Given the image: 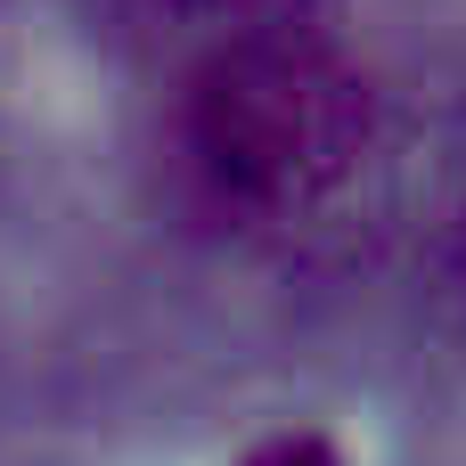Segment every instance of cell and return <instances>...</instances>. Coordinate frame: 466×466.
I'll return each mask as SVG.
<instances>
[{
    "label": "cell",
    "mask_w": 466,
    "mask_h": 466,
    "mask_svg": "<svg viewBox=\"0 0 466 466\" xmlns=\"http://www.w3.org/2000/svg\"><path fill=\"white\" fill-rule=\"evenodd\" d=\"M123 33H147V41H188V49H213V41H238V33H270V25H311V0H98Z\"/></svg>",
    "instance_id": "2"
},
{
    "label": "cell",
    "mask_w": 466,
    "mask_h": 466,
    "mask_svg": "<svg viewBox=\"0 0 466 466\" xmlns=\"http://www.w3.org/2000/svg\"><path fill=\"white\" fill-rule=\"evenodd\" d=\"M369 139L360 74L311 33L270 25L197 49L180 90V147L188 172L238 213H287L328 197Z\"/></svg>",
    "instance_id": "1"
},
{
    "label": "cell",
    "mask_w": 466,
    "mask_h": 466,
    "mask_svg": "<svg viewBox=\"0 0 466 466\" xmlns=\"http://www.w3.org/2000/svg\"><path fill=\"white\" fill-rule=\"evenodd\" d=\"M246 466H336V451L319 434H279V442H262Z\"/></svg>",
    "instance_id": "3"
},
{
    "label": "cell",
    "mask_w": 466,
    "mask_h": 466,
    "mask_svg": "<svg viewBox=\"0 0 466 466\" xmlns=\"http://www.w3.org/2000/svg\"><path fill=\"white\" fill-rule=\"evenodd\" d=\"M451 262H459V295H466V213H459V238H451Z\"/></svg>",
    "instance_id": "4"
}]
</instances>
